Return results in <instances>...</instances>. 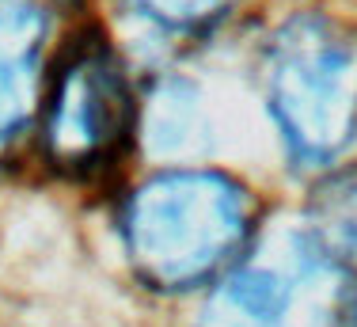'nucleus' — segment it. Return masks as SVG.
Segmentation results:
<instances>
[{
  "label": "nucleus",
  "instance_id": "obj_1",
  "mask_svg": "<svg viewBox=\"0 0 357 327\" xmlns=\"http://www.w3.org/2000/svg\"><path fill=\"white\" fill-rule=\"evenodd\" d=\"M122 236L152 289L213 282L251 236V194L220 171H164L130 194Z\"/></svg>",
  "mask_w": 357,
  "mask_h": 327
},
{
  "label": "nucleus",
  "instance_id": "obj_2",
  "mask_svg": "<svg viewBox=\"0 0 357 327\" xmlns=\"http://www.w3.org/2000/svg\"><path fill=\"white\" fill-rule=\"evenodd\" d=\"M266 96L296 160H338L357 141V31L293 15L270 42Z\"/></svg>",
  "mask_w": 357,
  "mask_h": 327
},
{
  "label": "nucleus",
  "instance_id": "obj_3",
  "mask_svg": "<svg viewBox=\"0 0 357 327\" xmlns=\"http://www.w3.org/2000/svg\"><path fill=\"white\" fill-rule=\"evenodd\" d=\"M133 96L110 38L91 27L61 42L42 99V149L69 179H103L130 152Z\"/></svg>",
  "mask_w": 357,
  "mask_h": 327
},
{
  "label": "nucleus",
  "instance_id": "obj_4",
  "mask_svg": "<svg viewBox=\"0 0 357 327\" xmlns=\"http://www.w3.org/2000/svg\"><path fill=\"white\" fill-rule=\"evenodd\" d=\"M46 15L27 0L0 4V157L31 126L38 103V57Z\"/></svg>",
  "mask_w": 357,
  "mask_h": 327
},
{
  "label": "nucleus",
  "instance_id": "obj_5",
  "mask_svg": "<svg viewBox=\"0 0 357 327\" xmlns=\"http://www.w3.org/2000/svg\"><path fill=\"white\" fill-rule=\"evenodd\" d=\"M296 297L301 286L289 274L274 266H243L220 289L202 327H293Z\"/></svg>",
  "mask_w": 357,
  "mask_h": 327
},
{
  "label": "nucleus",
  "instance_id": "obj_6",
  "mask_svg": "<svg viewBox=\"0 0 357 327\" xmlns=\"http://www.w3.org/2000/svg\"><path fill=\"white\" fill-rule=\"evenodd\" d=\"M323 266L338 282V297L357 320V175L323 194L319 221L308 232Z\"/></svg>",
  "mask_w": 357,
  "mask_h": 327
},
{
  "label": "nucleus",
  "instance_id": "obj_7",
  "mask_svg": "<svg viewBox=\"0 0 357 327\" xmlns=\"http://www.w3.org/2000/svg\"><path fill=\"white\" fill-rule=\"evenodd\" d=\"M133 8L172 34H194L225 20L236 0H130Z\"/></svg>",
  "mask_w": 357,
  "mask_h": 327
}]
</instances>
